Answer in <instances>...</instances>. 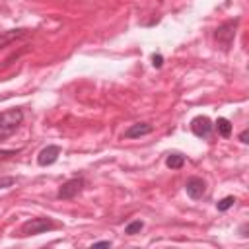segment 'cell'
Masks as SVG:
<instances>
[{
    "instance_id": "cell-5",
    "label": "cell",
    "mask_w": 249,
    "mask_h": 249,
    "mask_svg": "<svg viewBox=\"0 0 249 249\" xmlns=\"http://www.w3.org/2000/svg\"><path fill=\"white\" fill-rule=\"evenodd\" d=\"M191 130H193V134L198 136V138H208V136L212 134V130H214V124H212V121H210L208 117L198 115V117H195V119L191 121Z\"/></svg>"
},
{
    "instance_id": "cell-6",
    "label": "cell",
    "mask_w": 249,
    "mask_h": 249,
    "mask_svg": "<svg viewBox=\"0 0 249 249\" xmlns=\"http://www.w3.org/2000/svg\"><path fill=\"white\" fill-rule=\"evenodd\" d=\"M58 156H60V148L54 146V144H49V146H45V148L37 154V163H39L41 167L53 165V163L58 160Z\"/></svg>"
},
{
    "instance_id": "cell-16",
    "label": "cell",
    "mask_w": 249,
    "mask_h": 249,
    "mask_svg": "<svg viewBox=\"0 0 249 249\" xmlns=\"http://www.w3.org/2000/svg\"><path fill=\"white\" fill-rule=\"evenodd\" d=\"M152 64H154V68H161L163 56H161V54H152Z\"/></svg>"
},
{
    "instance_id": "cell-17",
    "label": "cell",
    "mask_w": 249,
    "mask_h": 249,
    "mask_svg": "<svg viewBox=\"0 0 249 249\" xmlns=\"http://www.w3.org/2000/svg\"><path fill=\"white\" fill-rule=\"evenodd\" d=\"M247 138H249V130L245 128V130H241V134H239V142H241V144H247V142H249Z\"/></svg>"
},
{
    "instance_id": "cell-15",
    "label": "cell",
    "mask_w": 249,
    "mask_h": 249,
    "mask_svg": "<svg viewBox=\"0 0 249 249\" xmlns=\"http://www.w3.org/2000/svg\"><path fill=\"white\" fill-rule=\"evenodd\" d=\"M21 152V148H12V150H0V160H8V158H12V156H18Z\"/></svg>"
},
{
    "instance_id": "cell-8",
    "label": "cell",
    "mask_w": 249,
    "mask_h": 249,
    "mask_svg": "<svg viewBox=\"0 0 249 249\" xmlns=\"http://www.w3.org/2000/svg\"><path fill=\"white\" fill-rule=\"evenodd\" d=\"M154 130V126L150 123H136V124H130L126 130H124V138H140V136H146Z\"/></svg>"
},
{
    "instance_id": "cell-11",
    "label": "cell",
    "mask_w": 249,
    "mask_h": 249,
    "mask_svg": "<svg viewBox=\"0 0 249 249\" xmlns=\"http://www.w3.org/2000/svg\"><path fill=\"white\" fill-rule=\"evenodd\" d=\"M214 128H216L218 134L224 136V138H228V136L231 134V123H230L226 117H218V121L214 123Z\"/></svg>"
},
{
    "instance_id": "cell-13",
    "label": "cell",
    "mask_w": 249,
    "mask_h": 249,
    "mask_svg": "<svg viewBox=\"0 0 249 249\" xmlns=\"http://www.w3.org/2000/svg\"><path fill=\"white\" fill-rule=\"evenodd\" d=\"M142 228H144V222H142V220H132L130 224H126V226H124V233L134 235V233H138Z\"/></svg>"
},
{
    "instance_id": "cell-3",
    "label": "cell",
    "mask_w": 249,
    "mask_h": 249,
    "mask_svg": "<svg viewBox=\"0 0 249 249\" xmlns=\"http://www.w3.org/2000/svg\"><path fill=\"white\" fill-rule=\"evenodd\" d=\"M51 230H54V222L51 218H31L21 224L19 233L21 235H37V233H45Z\"/></svg>"
},
{
    "instance_id": "cell-18",
    "label": "cell",
    "mask_w": 249,
    "mask_h": 249,
    "mask_svg": "<svg viewBox=\"0 0 249 249\" xmlns=\"http://www.w3.org/2000/svg\"><path fill=\"white\" fill-rule=\"evenodd\" d=\"M93 247H111V241H95Z\"/></svg>"
},
{
    "instance_id": "cell-9",
    "label": "cell",
    "mask_w": 249,
    "mask_h": 249,
    "mask_svg": "<svg viewBox=\"0 0 249 249\" xmlns=\"http://www.w3.org/2000/svg\"><path fill=\"white\" fill-rule=\"evenodd\" d=\"M25 35H27V29H23V27H19V29H8V31H2V33H0V49H2V47H6V45H10V43H14L16 39L25 37Z\"/></svg>"
},
{
    "instance_id": "cell-7",
    "label": "cell",
    "mask_w": 249,
    "mask_h": 249,
    "mask_svg": "<svg viewBox=\"0 0 249 249\" xmlns=\"http://www.w3.org/2000/svg\"><path fill=\"white\" fill-rule=\"evenodd\" d=\"M185 191H187V195H189L191 198H200V196H204V193H206V183H204V179H200V177H191V179H187V183H185Z\"/></svg>"
},
{
    "instance_id": "cell-2",
    "label": "cell",
    "mask_w": 249,
    "mask_h": 249,
    "mask_svg": "<svg viewBox=\"0 0 249 249\" xmlns=\"http://www.w3.org/2000/svg\"><path fill=\"white\" fill-rule=\"evenodd\" d=\"M237 23H239V19L235 18V19H228V21H224L222 25H218V27H216V31H214V39L222 45V49H224V51H228V49L231 47L233 37H235Z\"/></svg>"
},
{
    "instance_id": "cell-12",
    "label": "cell",
    "mask_w": 249,
    "mask_h": 249,
    "mask_svg": "<svg viewBox=\"0 0 249 249\" xmlns=\"http://www.w3.org/2000/svg\"><path fill=\"white\" fill-rule=\"evenodd\" d=\"M233 204H235V196H224L222 200L216 202V208H218V212H226V210H230Z\"/></svg>"
},
{
    "instance_id": "cell-4",
    "label": "cell",
    "mask_w": 249,
    "mask_h": 249,
    "mask_svg": "<svg viewBox=\"0 0 249 249\" xmlns=\"http://www.w3.org/2000/svg\"><path fill=\"white\" fill-rule=\"evenodd\" d=\"M84 187H86V179L80 175V177H72V179H68V181H64L62 185H60V189L56 191V198H60V200H70V198H74V196H78L82 191H84Z\"/></svg>"
},
{
    "instance_id": "cell-19",
    "label": "cell",
    "mask_w": 249,
    "mask_h": 249,
    "mask_svg": "<svg viewBox=\"0 0 249 249\" xmlns=\"http://www.w3.org/2000/svg\"><path fill=\"white\" fill-rule=\"evenodd\" d=\"M239 233H241L243 237H247V224H243V226L239 228Z\"/></svg>"
},
{
    "instance_id": "cell-1",
    "label": "cell",
    "mask_w": 249,
    "mask_h": 249,
    "mask_svg": "<svg viewBox=\"0 0 249 249\" xmlns=\"http://www.w3.org/2000/svg\"><path fill=\"white\" fill-rule=\"evenodd\" d=\"M21 121H23V111L19 107H14V109L0 113V140L12 136L19 128Z\"/></svg>"
},
{
    "instance_id": "cell-14",
    "label": "cell",
    "mask_w": 249,
    "mask_h": 249,
    "mask_svg": "<svg viewBox=\"0 0 249 249\" xmlns=\"http://www.w3.org/2000/svg\"><path fill=\"white\" fill-rule=\"evenodd\" d=\"M18 183L16 177H0V189H8V187H14Z\"/></svg>"
},
{
    "instance_id": "cell-10",
    "label": "cell",
    "mask_w": 249,
    "mask_h": 249,
    "mask_svg": "<svg viewBox=\"0 0 249 249\" xmlns=\"http://www.w3.org/2000/svg\"><path fill=\"white\" fill-rule=\"evenodd\" d=\"M165 165H167L169 169H181V167L185 165V156L179 154V152H171V154H167V158H165Z\"/></svg>"
}]
</instances>
